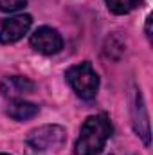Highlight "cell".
<instances>
[{
    "label": "cell",
    "instance_id": "30bf717a",
    "mask_svg": "<svg viewBox=\"0 0 153 155\" xmlns=\"http://www.w3.org/2000/svg\"><path fill=\"white\" fill-rule=\"evenodd\" d=\"M27 4V0H0V11L4 13H15L22 9Z\"/></svg>",
    "mask_w": 153,
    "mask_h": 155
},
{
    "label": "cell",
    "instance_id": "277c9868",
    "mask_svg": "<svg viewBox=\"0 0 153 155\" xmlns=\"http://www.w3.org/2000/svg\"><path fill=\"white\" fill-rule=\"evenodd\" d=\"M31 45L40 54L52 56V54H58L63 49V38L56 29L43 25V27H38L31 35Z\"/></svg>",
    "mask_w": 153,
    "mask_h": 155
},
{
    "label": "cell",
    "instance_id": "7a4b0ae2",
    "mask_svg": "<svg viewBox=\"0 0 153 155\" xmlns=\"http://www.w3.org/2000/svg\"><path fill=\"white\" fill-rule=\"evenodd\" d=\"M65 78L79 97H83V99L96 97L97 88H99V76L96 74V71L92 69V65L88 61H83L79 65L70 67Z\"/></svg>",
    "mask_w": 153,
    "mask_h": 155
},
{
    "label": "cell",
    "instance_id": "52a82bcc",
    "mask_svg": "<svg viewBox=\"0 0 153 155\" xmlns=\"http://www.w3.org/2000/svg\"><path fill=\"white\" fill-rule=\"evenodd\" d=\"M133 126L135 132L141 135V139L144 141V144H150V121L146 114V107L141 96V90L135 92V103H133Z\"/></svg>",
    "mask_w": 153,
    "mask_h": 155
},
{
    "label": "cell",
    "instance_id": "8992f818",
    "mask_svg": "<svg viewBox=\"0 0 153 155\" xmlns=\"http://www.w3.org/2000/svg\"><path fill=\"white\" fill-rule=\"evenodd\" d=\"M34 88H36V85L29 78H24V76H9L0 81L2 96L9 97V99H20L25 94H33Z\"/></svg>",
    "mask_w": 153,
    "mask_h": 155
},
{
    "label": "cell",
    "instance_id": "ba28073f",
    "mask_svg": "<svg viewBox=\"0 0 153 155\" xmlns=\"http://www.w3.org/2000/svg\"><path fill=\"white\" fill-rule=\"evenodd\" d=\"M38 114V107L34 103L24 101V99H11L7 105V116L16 119V121H27Z\"/></svg>",
    "mask_w": 153,
    "mask_h": 155
},
{
    "label": "cell",
    "instance_id": "3957f363",
    "mask_svg": "<svg viewBox=\"0 0 153 155\" xmlns=\"http://www.w3.org/2000/svg\"><path fill=\"white\" fill-rule=\"evenodd\" d=\"M65 139H67V132L63 126L45 124L29 132L27 144L38 152H50V150H60L65 144Z\"/></svg>",
    "mask_w": 153,
    "mask_h": 155
},
{
    "label": "cell",
    "instance_id": "8fae6325",
    "mask_svg": "<svg viewBox=\"0 0 153 155\" xmlns=\"http://www.w3.org/2000/svg\"><path fill=\"white\" fill-rule=\"evenodd\" d=\"M146 36L151 40V16L146 18Z\"/></svg>",
    "mask_w": 153,
    "mask_h": 155
},
{
    "label": "cell",
    "instance_id": "6da1fadb",
    "mask_svg": "<svg viewBox=\"0 0 153 155\" xmlns=\"http://www.w3.org/2000/svg\"><path fill=\"white\" fill-rule=\"evenodd\" d=\"M112 135V123L108 116L97 114V116L86 117V121L81 126L79 137L74 144L76 155H97L106 144V141Z\"/></svg>",
    "mask_w": 153,
    "mask_h": 155
},
{
    "label": "cell",
    "instance_id": "5b68a950",
    "mask_svg": "<svg viewBox=\"0 0 153 155\" xmlns=\"http://www.w3.org/2000/svg\"><path fill=\"white\" fill-rule=\"evenodd\" d=\"M31 24H33V18L29 15H16L13 18L4 20L0 27V43L18 41L24 35H27V31L31 29Z\"/></svg>",
    "mask_w": 153,
    "mask_h": 155
},
{
    "label": "cell",
    "instance_id": "9c48e42d",
    "mask_svg": "<svg viewBox=\"0 0 153 155\" xmlns=\"http://www.w3.org/2000/svg\"><path fill=\"white\" fill-rule=\"evenodd\" d=\"M141 4H142V0H106V5L114 15H126V13L137 9Z\"/></svg>",
    "mask_w": 153,
    "mask_h": 155
},
{
    "label": "cell",
    "instance_id": "7c38bea8",
    "mask_svg": "<svg viewBox=\"0 0 153 155\" xmlns=\"http://www.w3.org/2000/svg\"><path fill=\"white\" fill-rule=\"evenodd\" d=\"M0 155H7V153H0Z\"/></svg>",
    "mask_w": 153,
    "mask_h": 155
}]
</instances>
